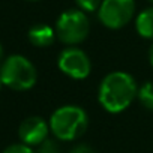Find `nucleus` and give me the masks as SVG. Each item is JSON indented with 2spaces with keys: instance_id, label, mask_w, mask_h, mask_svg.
I'll list each match as a JSON object with an SVG mask.
<instances>
[{
  "instance_id": "1",
  "label": "nucleus",
  "mask_w": 153,
  "mask_h": 153,
  "mask_svg": "<svg viewBox=\"0 0 153 153\" xmlns=\"http://www.w3.org/2000/svg\"><path fill=\"white\" fill-rule=\"evenodd\" d=\"M138 95V87L134 76L123 71H114L104 76L99 84L98 99L102 108L108 113L125 111Z\"/></svg>"
},
{
  "instance_id": "2",
  "label": "nucleus",
  "mask_w": 153,
  "mask_h": 153,
  "mask_svg": "<svg viewBox=\"0 0 153 153\" xmlns=\"http://www.w3.org/2000/svg\"><path fill=\"white\" fill-rule=\"evenodd\" d=\"M89 126L87 113L78 105H63L50 117V131L60 141L80 138Z\"/></svg>"
},
{
  "instance_id": "3",
  "label": "nucleus",
  "mask_w": 153,
  "mask_h": 153,
  "mask_svg": "<svg viewBox=\"0 0 153 153\" xmlns=\"http://www.w3.org/2000/svg\"><path fill=\"white\" fill-rule=\"evenodd\" d=\"M36 68L24 56H9L0 66V78L12 90H29L36 83Z\"/></svg>"
},
{
  "instance_id": "4",
  "label": "nucleus",
  "mask_w": 153,
  "mask_h": 153,
  "mask_svg": "<svg viewBox=\"0 0 153 153\" xmlns=\"http://www.w3.org/2000/svg\"><path fill=\"white\" fill-rule=\"evenodd\" d=\"M89 32L90 23L81 9H68L57 18L56 35L63 44L71 47L80 44L89 36Z\"/></svg>"
},
{
  "instance_id": "5",
  "label": "nucleus",
  "mask_w": 153,
  "mask_h": 153,
  "mask_svg": "<svg viewBox=\"0 0 153 153\" xmlns=\"http://www.w3.org/2000/svg\"><path fill=\"white\" fill-rule=\"evenodd\" d=\"M134 0H102L98 11L99 21L108 29H122L134 17Z\"/></svg>"
},
{
  "instance_id": "6",
  "label": "nucleus",
  "mask_w": 153,
  "mask_h": 153,
  "mask_svg": "<svg viewBox=\"0 0 153 153\" xmlns=\"http://www.w3.org/2000/svg\"><path fill=\"white\" fill-rule=\"evenodd\" d=\"M59 69L74 80H84L90 75L92 71V62L89 56L76 47H68L65 48L57 59Z\"/></svg>"
},
{
  "instance_id": "7",
  "label": "nucleus",
  "mask_w": 153,
  "mask_h": 153,
  "mask_svg": "<svg viewBox=\"0 0 153 153\" xmlns=\"http://www.w3.org/2000/svg\"><path fill=\"white\" fill-rule=\"evenodd\" d=\"M48 131H50V123H47L39 116H32L21 122L18 128V137L23 144L32 147L44 143L48 137Z\"/></svg>"
},
{
  "instance_id": "8",
  "label": "nucleus",
  "mask_w": 153,
  "mask_h": 153,
  "mask_svg": "<svg viewBox=\"0 0 153 153\" xmlns=\"http://www.w3.org/2000/svg\"><path fill=\"white\" fill-rule=\"evenodd\" d=\"M56 30L47 24H36L29 30V41L35 47H50L56 41Z\"/></svg>"
},
{
  "instance_id": "9",
  "label": "nucleus",
  "mask_w": 153,
  "mask_h": 153,
  "mask_svg": "<svg viewBox=\"0 0 153 153\" xmlns=\"http://www.w3.org/2000/svg\"><path fill=\"white\" fill-rule=\"evenodd\" d=\"M135 29L141 38L153 39V8H147L138 14L135 20Z\"/></svg>"
},
{
  "instance_id": "10",
  "label": "nucleus",
  "mask_w": 153,
  "mask_h": 153,
  "mask_svg": "<svg viewBox=\"0 0 153 153\" xmlns=\"http://www.w3.org/2000/svg\"><path fill=\"white\" fill-rule=\"evenodd\" d=\"M138 101L141 102V105L150 111H153V81H147L144 83L140 89H138V95H137Z\"/></svg>"
},
{
  "instance_id": "11",
  "label": "nucleus",
  "mask_w": 153,
  "mask_h": 153,
  "mask_svg": "<svg viewBox=\"0 0 153 153\" xmlns=\"http://www.w3.org/2000/svg\"><path fill=\"white\" fill-rule=\"evenodd\" d=\"M78 8L83 12H95L99 11L101 5H102V0H75Z\"/></svg>"
},
{
  "instance_id": "12",
  "label": "nucleus",
  "mask_w": 153,
  "mask_h": 153,
  "mask_svg": "<svg viewBox=\"0 0 153 153\" xmlns=\"http://www.w3.org/2000/svg\"><path fill=\"white\" fill-rule=\"evenodd\" d=\"M36 153H60V147L57 146V143L54 140H45L44 143L39 144V149Z\"/></svg>"
},
{
  "instance_id": "13",
  "label": "nucleus",
  "mask_w": 153,
  "mask_h": 153,
  "mask_svg": "<svg viewBox=\"0 0 153 153\" xmlns=\"http://www.w3.org/2000/svg\"><path fill=\"white\" fill-rule=\"evenodd\" d=\"M2 153H35V152L32 150L30 146L20 143V144H12V146L6 147Z\"/></svg>"
},
{
  "instance_id": "14",
  "label": "nucleus",
  "mask_w": 153,
  "mask_h": 153,
  "mask_svg": "<svg viewBox=\"0 0 153 153\" xmlns=\"http://www.w3.org/2000/svg\"><path fill=\"white\" fill-rule=\"evenodd\" d=\"M69 153H96V152L87 144H78V146H75Z\"/></svg>"
},
{
  "instance_id": "15",
  "label": "nucleus",
  "mask_w": 153,
  "mask_h": 153,
  "mask_svg": "<svg viewBox=\"0 0 153 153\" xmlns=\"http://www.w3.org/2000/svg\"><path fill=\"white\" fill-rule=\"evenodd\" d=\"M149 60H150V65L153 66V44L150 45V50H149Z\"/></svg>"
},
{
  "instance_id": "16",
  "label": "nucleus",
  "mask_w": 153,
  "mask_h": 153,
  "mask_svg": "<svg viewBox=\"0 0 153 153\" xmlns=\"http://www.w3.org/2000/svg\"><path fill=\"white\" fill-rule=\"evenodd\" d=\"M2 63H3V47L0 44V66H2Z\"/></svg>"
},
{
  "instance_id": "17",
  "label": "nucleus",
  "mask_w": 153,
  "mask_h": 153,
  "mask_svg": "<svg viewBox=\"0 0 153 153\" xmlns=\"http://www.w3.org/2000/svg\"><path fill=\"white\" fill-rule=\"evenodd\" d=\"M2 86H3V81H2V78H0V89H2Z\"/></svg>"
},
{
  "instance_id": "18",
  "label": "nucleus",
  "mask_w": 153,
  "mask_h": 153,
  "mask_svg": "<svg viewBox=\"0 0 153 153\" xmlns=\"http://www.w3.org/2000/svg\"><path fill=\"white\" fill-rule=\"evenodd\" d=\"M29 2H36V0H29Z\"/></svg>"
},
{
  "instance_id": "19",
  "label": "nucleus",
  "mask_w": 153,
  "mask_h": 153,
  "mask_svg": "<svg viewBox=\"0 0 153 153\" xmlns=\"http://www.w3.org/2000/svg\"><path fill=\"white\" fill-rule=\"evenodd\" d=\"M149 2H152V3H153V0H149Z\"/></svg>"
}]
</instances>
